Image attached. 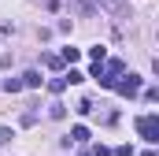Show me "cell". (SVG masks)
<instances>
[{
    "instance_id": "6da1fadb",
    "label": "cell",
    "mask_w": 159,
    "mask_h": 156,
    "mask_svg": "<svg viewBox=\"0 0 159 156\" xmlns=\"http://www.w3.org/2000/svg\"><path fill=\"white\" fill-rule=\"evenodd\" d=\"M137 130H141L144 141L156 145V141H159V115H141V119H137Z\"/></svg>"
},
{
    "instance_id": "7a4b0ae2",
    "label": "cell",
    "mask_w": 159,
    "mask_h": 156,
    "mask_svg": "<svg viewBox=\"0 0 159 156\" xmlns=\"http://www.w3.org/2000/svg\"><path fill=\"white\" fill-rule=\"evenodd\" d=\"M115 89H119L122 97H137V93H141V78L129 75V78H122V82H115Z\"/></svg>"
},
{
    "instance_id": "3957f363",
    "label": "cell",
    "mask_w": 159,
    "mask_h": 156,
    "mask_svg": "<svg viewBox=\"0 0 159 156\" xmlns=\"http://www.w3.org/2000/svg\"><path fill=\"white\" fill-rule=\"evenodd\" d=\"M100 4H104V7H107V11H111V15H126V0H100Z\"/></svg>"
},
{
    "instance_id": "277c9868",
    "label": "cell",
    "mask_w": 159,
    "mask_h": 156,
    "mask_svg": "<svg viewBox=\"0 0 159 156\" xmlns=\"http://www.w3.org/2000/svg\"><path fill=\"white\" fill-rule=\"evenodd\" d=\"M70 141H81V145H85V141H89V126H74V130H70Z\"/></svg>"
},
{
    "instance_id": "5b68a950",
    "label": "cell",
    "mask_w": 159,
    "mask_h": 156,
    "mask_svg": "<svg viewBox=\"0 0 159 156\" xmlns=\"http://www.w3.org/2000/svg\"><path fill=\"white\" fill-rule=\"evenodd\" d=\"M22 85H30V89H37V85H41V75H37V71H26V75H22Z\"/></svg>"
},
{
    "instance_id": "8992f818",
    "label": "cell",
    "mask_w": 159,
    "mask_h": 156,
    "mask_svg": "<svg viewBox=\"0 0 159 156\" xmlns=\"http://www.w3.org/2000/svg\"><path fill=\"white\" fill-rule=\"evenodd\" d=\"M19 89H22L19 78H4V93H19Z\"/></svg>"
},
{
    "instance_id": "52a82bcc",
    "label": "cell",
    "mask_w": 159,
    "mask_h": 156,
    "mask_svg": "<svg viewBox=\"0 0 159 156\" xmlns=\"http://www.w3.org/2000/svg\"><path fill=\"white\" fill-rule=\"evenodd\" d=\"M78 56H81L78 48H63V56H59V60H63V63H78Z\"/></svg>"
},
{
    "instance_id": "ba28073f",
    "label": "cell",
    "mask_w": 159,
    "mask_h": 156,
    "mask_svg": "<svg viewBox=\"0 0 159 156\" xmlns=\"http://www.w3.org/2000/svg\"><path fill=\"white\" fill-rule=\"evenodd\" d=\"M48 89H52V93H63V89H67V78H52Z\"/></svg>"
},
{
    "instance_id": "9c48e42d",
    "label": "cell",
    "mask_w": 159,
    "mask_h": 156,
    "mask_svg": "<svg viewBox=\"0 0 159 156\" xmlns=\"http://www.w3.org/2000/svg\"><path fill=\"white\" fill-rule=\"evenodd\" d=\"M63 78H67L70 85H78V82H85V75H81V71H74V67H70V75H63Z\"/></svg>"
},
{
    "instance_id": "30bf717a",
    "label": "cell",
    "mask_w": 159,
    "mask_h": 156,
    "mask_svg": "<svg viewBox=\"0 0 159 156\" xmlns=\"http://www.w3.org/2000/svg\"><path fill=\"white\" fill-rule=\"evenodd\" d=\"M89 56H93V63H104V56H107V52H104V48L96 45V48H89Z\"/></svg>"
},
{
    "instance_id": "8fae6325",
    "label": "cell",
    "mask_w": 159,
    "mask_h": 156,
    "mask_svg": "<svg viewBox=\"0 0 159 156\" xmlns=\"http://www.w3.org/2000/svg\"><path fill=\"white\" fill-rule=\"evenodd\" d=\"M44 63H48L52 71H59V67H63V60H59V56H44Z\"/></svg>"
},
{
    "instance_id": "7c38bea8",
    "label": "cell",
    "mask_w": 159,
    "mask_h": 156,
    "mask_svg": "<svg viewBox=\"0 0 159 156\" xmlns=\"http://www.w3.org/2000/svg\"><path fill=\"white\" fill-rule=\"evenodd\" d=\"M89 153H93V156H111V149H107V145H93Z\"/></svg>"
},
{
    "instance_id": "4fadbf2b",
    "label": "cell",
    "mask_w": 159,
    "mask_h": 156,
    "mask_svg": "<svg viewBox=\"0 0 159 156\" xmlns=\"http://www.w3.org/2000/svg\"><path fill=\"white\" fill-rule=\"evenodd\" d=\"M11 138H15V134H11V130H7V126H0V145H7V141H11Z\"/></svg>"
},
{
    "instance_id": "5bb4252c",
    "label": "cell",
    "mask_w": 159,
    "mask_h": 156,
    "mask_svg": "<svg viewBox=\"0 0 159 156\" xmlns=\"http://www.w3.org/2000/svg\"><path fill=\"white\" fill-rule=\"evenodd\" d=\"M115 156H133V149H129V145H122V149H119Z\"/></svg>"
},
{
    "instance_id": "9a60e30c",
    "label": "cell",
    "mask_w": 159,
    "mask_h": 156,
    "mask_svg": "<svg viewBox=\"0 0 159 156\" xmlns=\"http://www.w3.org/2000/svg\"><path fill=\"white\" fill-rule=\"evenodd\" d=\"M144 156H156V153H152V149H148V153H144Z\"/></svg>"
}]
</instances>
